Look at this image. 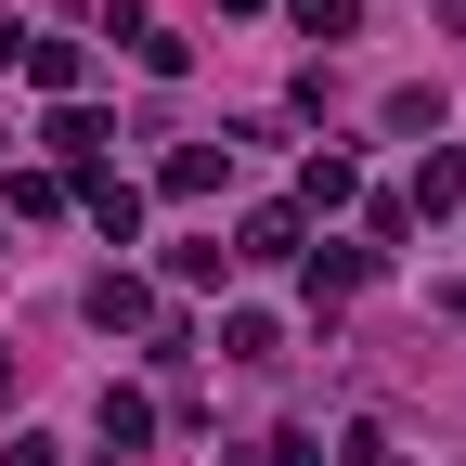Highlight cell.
<instances>
[{
  "mask_svg": "<svg viewBox=\"0 0 466 466\" xmlns=\"http://www.w3.org/2000/svg\"><path fill=\"white\" fill-rule=\"evenodd\" d=\"M415 208H428V220H441V208H466V156H453V143L415 168Z\"/></svg>",
  "mask_w": 466,
  "mask_h": 466,
  "instance_id": "6da1fadb",
  "label": "cell"
},
{
  "mask_svg": "<svg viewBox=\"0 0 466 466\" xmlns=\"http://www.w3.org/2000/svg\"><path fill=\"white\" fill-rule=\"evenodd\" d=\"M26 78L39 91H78V39H26Z\"/></svg>",
  "mask_w": 466,
  "mask_h": 466,
  "instance_id": "7a4b0ae2",
  "label": "cell"
},
{
  "mask_svg": "<svg viewBox=\"0 0 466 466\" xmlns=\"http://www.w3.org/2000/svg\"><path fill=\"white\" fill-rule=\"evenodd\" d=\"M299 26L311 39H350V0H299Z\"/></svg>",
  "mask_w": 466,
  "mask_h": 466,
  "instance_id": "277c9868",
  "label": "cell"
},
{
  "mask_svg": "<svg viewBox=\"0 0 466 466\" xmlns=\"http://www.w3.org/2000/svg\"><path fill=\"white\" fill-rule=\"evenodd\" d=\"M143 311H156V299H143L130 272H104V285H91V324H143Z\"/></svg>",
  "mask_w": 466,
  "mask_h": 466,
  "instance_id": "3957f363",
  "label": "cell"
}]
</instances>
